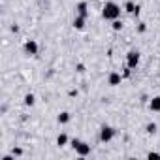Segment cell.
Listing matches in <instances>:
<instances>
[{"label":"cell","mask_w":160,"mask_h":160,"mask_svg":"<svg viewBox=\"0 0 160 160\" xmlns=\"http://www.w3.org/2000/svg\"><path fill=\"white\" fill-rule=\"evenodd\" d=\"M119 15H121V8L115 2H106V6L102 8V17L106 21H115L119 19Z\"/></svg>","instance_id":"6da1fadb"},{"label":"cell","mask_w":160,"mask_h":160,"mask_svg":"<svg viewBox=\"0 0 160 160\" xmlns=\"http://www.w3.org/2000/svg\"><path fill=\"white\" fill-rule=\"evenodd\" d=\"M113 136H115V130H113L111 126L104 124V126L100 128V141H102V143H108V141H111V139H113Z\"/></svg>","instance_id":"7a4b0ae2"},{"label":"cell","mask_w":160,"mask_h":160,"mask_svg":"<svg viewBox=\"0 0 160 160\" xmlns=\"http://www.w3.org/2000/svg\"><path fill=\"white\" fill-rule=\"evenodd\" d=\"M126 64H128V68H136V66L139 64V51L132 49V51L126 55Z\"/></svg>","instance_id":"3957f363"},{"label":"cell","mask_w":160,"mask_h":160,"mask_svg":"<svg viewBox=\"0 0 160 160\" xmlns=\"http://www.w3.org/2000/svg\"><path fill=\"white\" fill-rule=\"evenodd\" d=\"M75 152H77L79 156H87V154H91V145L85 143V141H79L77 147H75Z\"/></svg>","instance_id":"277c9868"},{"label":"cell","mask_w":160,"mask_h":160,"mask_svg":"<svg viewBox=\"0 0 160 160\" xmlns=\"http://www.w3.org/2000/svg\"><path fill=\"white\" fill-rule=\"evenodd\" d=\"M25 53H27V55H30V57L38 55V43H36L34 40H28V42L25 43Z\"/></svg>","instance_id":"5b68a950"},{"label":"cell","mask_w":160,"mask_h":160,"mask_svg":"<svg viewBox=\"0 0 160 160\" xmlns=\"http://www.w3.org/2000/svg\"><path fill=\"white\" fill-rule=\"evenodd\" d=\"M121 81H122V75H121V73H117V72H111V73H109V77H108V83H109L111 87L121 85Z\"/></svg>","instance_id":"8992f818"},{"label":"cell","mask_w":160,"mask_h":160,"mask_svg":"<svg viewBox=\"0 0 160 160\" xmlns=\"http://www.w3.org/2000/svg\"><path fill=\"white\" fill-rule=\"evenodd\" d=\"M75 10H77V15H81V17L87 19V15H89V6H87V2H79V4L75 6Z\"/></svg>","instance_id":"52a82bcc"},{"label":"cell","mask_w":160,"mask_h":160,"mask_svg":"<svg viewBox=\"0 0 160 160\" xmlns=\"http://www.w3.org/2000/svg\"><path fill=\"white\" fill-rule=\"evenodd\" d=\"M124 10H126L128 13H132V15H139V10H141V8H139L138 4H134V2H126V4H124Z\"/></svg>","instance_id":"ba28073f"},{"label":"cell","mask_w":160,"mask_h":160,"mask_svg":"<svg viewBox=\"0 0 160 160\" xmlns=\"http://www.w3.org/2000/svg\"><path fill=\"white\" fill-rule=\"evenodd\" d=\"M149 109H151V111H160V96L151 98V102H149Z\"/></svg>","instance_id":"9c48e42d"},{"label":"cell","mask_w":160,"mask_h":160,"mask_svg":"<svg viewBox=\"0 0 160 160\" xmlns=\"http://www.w3.org/2000/svg\"><path fill=\"white\" fill-rule=\"evenodd\" d=\"M73 28H77V30H83V28H85V17L77 15V17L73 19Z\"/></svg>","instance_id":"30bf717a"},{"label":"cell","mask_w":160,"mask_h":160,"mask_svg":"<svg viewBox=\"0 0 160 160\" xmlns=\"http://www.w3.org/2000/svg\"><path fill=\"white\" fill-rule=\"evenodd\" d=\"M57 121H58L60 124H66V122H70V113H68V111H62V113L57 117Z\"/></svg>","instance_id":"8fae6325"},{"label":"cell","mask_w":160,"mask_h":160,"mask_svg":"<svg viewBox=\"0 0 160 160\" xmlns=\"http://www.w3.org/2000/svg\"><path fill=\"white\" fill-rule=\"evenodd\" d=\"M34 104H36V96H34L32 92H30V94H27V96H25V106H28V108H32Z\"/></svg>","instance_id":"7c38bea8"},{"label":"cell","mask_w":160,"mask_h":160,"mask_svg":"<svg viewBox=\"0 0 160 160\" xmlns=\"http://www.w3.org/2000/svg\"><path fill=\"white\" fill-rule=\"evenodd\" d=\"M66 143H68V136H66V134H60V136L57 138V145H60V147H64Z\"/></svg>","instance_id":"4fadbf2b"},{"label":"cell","mask_w":160,"mask_h":160,"mask_svg":"<svg viewBox=\"0 0 160 160\" xmlns=\"http://www.w3.org/2000/svg\"><path fill=\"white\" fill-rule=\"evenodd\" d=\"M145 130H147V134H154V132H156V124H154V122H149V124L145 126Z\"/></svg>","instance_id":"5bb4252c"},{"label":"cell","mask_w":160,"mask_h":160,"mask_svg":"<svg viewBox=\"0 0 160 160\" xmlns=\"http://www.w3.org/2000/svg\"><path fill=\"white\" fill-rule=\"evenodd\" d=\"M111 27H113V30H121V28H122V21H119V19H115Z\"/></svg>","instance_id":"9a60e30c"},{"label":"cell","mask_w":160,"mask_h":160,"mask_svg":"<svg viewBox=\"0 0 160 160\" xmlns=\"http://www.w3.org/2000/svg\"><path fill=\"white\" fill-rule=\"evenodd\" d=\"M145 28H147V27H145V23H139V27H138V30H139V32H145Z\"/></svg>","instance_id":"2e32d148"},{"label":"cell","mask_w":160,"mask_h":160,"mask_svg":"<svg viewBox=\"0 0 160 160\" xmlns=\"http://www.w3.org/2000/svg\"><path fill=\"white\" fill-rule=\"evenodd\" d=\"M21 154H23L21 149H13V156H21Z\"/></svg>","instance_id":"e0dca14e"},{"label":"cell","mask_w":160,"mask_h":160,"mask_svg":"<svg viewBox=\"0 0 160 160\" xmlns=\"http://www.w3.org/2000/svg\"><path fill=\"white\" fill-rule=\"evenodd\" d=\"M147 156H149V158H160V154H158V152H149Z\"/></svg>","instance_id":"ac0fdd59"},{"label":"cell","mask_w":160,"mask_h":160,"mask_svg":"<svg viewBox=\"0 0 160 160\" xmlns=\"http://www.w3.org/2000/svg\"><path fill=\"white\" fill-rule=\"evenodd\" d=\"M75 70H77V72H85V66H83V64H77Z\"/></svg>","instance_id":"d6986e66"},{"label":"cell","mask_w":160,"mask_h":160,"mask_svg":"<svg viewBox=\"0 0 160 160\" xmlns=\"http://www.w3.org/2000/svg\"><path fill=\"white\" fill-rule=\"evenodd\" d=\"M128 75H130V68H126V70H124V73H122V77H128Z\"/></svg>","instance_id":"ffe728a7"}]
</instances>
